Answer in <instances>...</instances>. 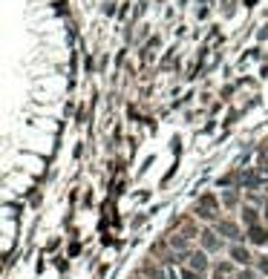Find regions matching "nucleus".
Returning <instances> with one entry per match:
<instances>
[{
  "label": "nucleus",
  "mask_w": 268,
  "mask_h": 279,
  "mask_svg": "<svg viewBox=\"0 0 268 279\" xmlns=\"http://www.w3.org/2000/svg\"><path fill=\"white\" fill-rule=\"evenodd\" d=\"M254 265H257V273L265 279L268 276V256H257V262H254Z\"/></svg>",
  "instance_id": "obj_10"
},
{
  "label": "nucleus",
  "mask_w": 268,
  "mask_h": 279,
  "mask_svg": "<svg viewBox=\"0 0 268 279\" xmlns=\"http://www.w3.org/2000/svg\"><path fill=\"white\" fill-rule=\"evenodd\" d=\"M144 273H147L150 279H168V276H164V270L156 268V265H144Z\"/></svg>",
  "instance_id": "obj_9"
},
{
  "label": "nucleus",
  "mask_w": 268,
  "mask_h": 279,
  "mask_svg": "<svg viewBox=\"0 0 268 279\" xmlns=\"http://www.w3.org/2000/svg\"><path fill=\"white\" fill-rule=\"evenodd\" d=\"M228 256H231L233 262H237V265H242V268H251V265H254V256H251V251L248 248H245V245H240V242H233L231 248H228Z\"/></svg>",
  "instance_id": "obj_2"
},
{
  "label": "nucleus",
  "mask_w": 268,
  "mask_h": 279,
  "mask_svg": "<svg viewBox=\"0 0 268 279\" xmlns=\"http://www.w3.org/2000/svg\"><path fill=\"white\" fill-rule=\"evenodd\" d=\"M245 236H248V242H251V245H265V242H268V230H265L262 225L248 227V233H245Z\"/></svg>",
  "instance_id": "obj_6"
},
{
  "label": "nucleus",
  "mask_w": 268,
  "mask_h": 279,
  "mask_svg": "<svg viewBox=\"0 0 268 279\" xmlns=\"http://www.w3.org/2000/svg\"><path fill=\"white\" fill-rule=\"evenodd\" d=\"M225 205H228V207L237 205V193H225Z\"/></svg>",
  "instance_id": "obj_12"
},
{
  "label": "nucleus",
  "mask_w": 268,
  "mask_h": 279,
  "mask_svg": "<svg viewBox=\"0 0 268 279\" xmlns=\"http://www.w3.org/2000/svg\"><path fill=\"white\" fill-rule=\"evenodd\" d=\"M182 279H205L202 273H196L193 268H188V265H182Z\"/></svg>",
  "instance_id": "obj_11"
},
{
  "label": "nucleus",
  "mask_w": 268,
  "mask_h": 279,
  "mask_svg": "<svg viewBox=\"0 0 268 279\" xmlns=\"http://www.w3.org/2000/svg\"><path fill=\"white\" fill-rule=\"evenodd\" d=\"M199 242H202V251L205 253L222 251V236L216 233V230H202V233H199Z\"/></svg>",
  "instance_id": "obj_3"
},
{
  "label": "nucleus",
  "mask_w": 268,
  "mask_h": 279,
  "mask_svg": "<svg viewBox=\"0 0 268 279\" xmlns=\"http://www.w3.org/2000/svg\"><path fill=\"white\" fill-rule=\"evenodd\" d=\"M231 279H259V273H257V268H242V270H237Z\"/></svg>",
  "instance_id": "obj_8"
},
{
  "label": "nucleus",
  "mask_w": 268,
  "mask_h": 279,
  "mask_svg": "<svg viewBox=\"0 0 268 279\" xmlns=\"http://www.w3.org/2000/svg\"><path fill=\"white\" fill-rule=\"evenodd\" d=\"M214 230L222 236V239H231V242H242V239H245L240 227L233 225V222H228V219H219V222L214 225Z\"/></svg>",
  "instance_id": "obj_1"
},
{
  "label": "nucleus",
  "mask_w": 268,
  "mask_h": 279,
  "mask_svg": "<svg viewBox=\"0 0 268 279\" xmlns=\"http://www.w3.org/2000/svg\"><path fill=\"white\" fill-rule=\"evenodd\" d=\"M259 279H262V276H259Z\"/></svg>",
  "instance_id": "obj_14"
},
{
  "label": "nucleus",
  "mask_w": 268,
  "mask_h": 279,
  "mask_svg": "<svg viewBox=\"0 0 268 279\" xmlns=\"http://www.w3.org/2000/svg\"><path fill=\"white\" fill-rule=\"evenodd\" d=\"M214 210H216V198L214 196H205V198H202V205L196 207V216L205 219V222H211V219H214Z\"/></svg>",
  "instance_id": "obj_5"
},
{
  "label": "nucleus",
  "mask_w": 268,
  "mask_h": 279,
  "mask_svg": "<svg viewBox=\"0 0 268 279\" xmlns=\"http://www.w3.org/2000/svg\"><path fill=\"white\" fill-rule=\"evenodd\" d=\"M262 216H268V205H265V207H262Z\"/></svg>",
  "instance_id": "obj_13"
},
{
  "label": "nucleus",
  "mask_w": 268,
  "mask_h": 279,
  "mask_svg": "<svg viewBox=\"0 0 268 279\" xmlns=\"http://www.w3.org/2000/svg\"><path fill=\"white\" fill-rule=\"evenodd\" d=\"M188 268H193L196 273H202V276H205L208 268H211V262H208V253H205V251H193V253H190V259H188Z\"/></svg>",
  "instance_id": "obj_4"
},
{
  "label": "nucleus",
  "mask_w": 268,
  "mask_h": 279,
  "mask_svg": "<svg viewBox=\"0 0 268 279\" xmlns=\"http://www.w3.org/2000/svg\"><path fill=\"white\" fill-rule=\"evenodd\" d=\"M242 222L248 227H254V225H259V216H257V210L254 207H242Z\"/></svg>",
  "instance_id": "obj_7"
}]
</instances>
